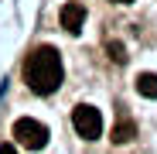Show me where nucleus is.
Wrapping results in <instances>:
<instances>
[{
    "instance_id": "1",
    "label": "nucleus",
    "mask_w": 157,
    "mask_h": 154,
    "mask_svg": "<svg viewBox=\"0 0 157 154\" xmlns=\"http://www.w3.org/2000/svg\"><path fill=\"white\" fill-rule=\"evenodd\" d=\"M24 82L38 96H51L62 86V58L55 48H34L24 62Z\"/></svg>"
},
{
    "instance_id": "2",
    "label": "nucleus",
    "mask_w": 157,
    "mask_h": 154,
    "mask_svg": "<svg viewBox=\"0 0 157 154\" xmlns=\"http://www.w3.org/2000/svg\"><path fill=\"white\" fill-rule=\"evenodd\" d=\"M72 127L78 130L82 140H96L102 134V113L96 106H89V103H78V106L72 110Z\"/></svg>"
},
{
    "instance_id": "3",
    "label": "nucleus",
    "mask_w": 157,
    "mask_h": 154,
    "mask_svg": "<svg viewBox=\"0 0 157 154\" xmlns=\"http://www.w3.org/2000/svg\"><path fill=\"white\" fill-rule=\"evenodd\" d=\"M14 137H17V144H24L28 151H41L48 144V127L38 123V120H31V116H21L14 123Z\"/></svg>"
},
{
    "instance_id": "4",
    "label": "nucleus",
    "mask_w": 157,
    "mask_h": 154,
    "mask_svg": "<svg viewBox=\"0 0 157 154\" xmlns=\"http://www.w3.org/2000/svg\"><path fill=\"white\" fill-rule=\"evenodd\" d=\"M82 24H86V7H82V4H65V7H62V28H65L68 34H78Z\"/></svg>"
},
{
    "instance_id": "5",
    "label": "nucleus",
    "mask_w": 157,
    "mask_h": 154,
    "mask_svg": "<svg viewBox=\"0 0 157 154\" xmlns=\"http://www.w3.org/2000/svg\"><path fill=\"white\" fill-rule=\"evenodd\" d=\"M137 93L147 99H157V75L154 72H140L137 75Z\"/></svg>"
},
{
    "instance_id": "6",
    "label": "nucleus",
    "mask_w": 157,
    "mask_h": 154,
    "mask_svg": "<svg viewBox=\"0 0 157 154\" xmlns=\"http://www.w3.org/2000/svg\"><path fill=\"white\" fill-rule=\"evenodd\" d=\"M133 134H137V127L130 123V120H120L116 130H113V144H126V140H133Z\"/></svg>"
},
{
    "instance_id": "7",
    "label": "nucleus",
    "mask_w": 157,
    "mask_h": 154,
    "mask_svg": "<svg viewBox=\"0 0 157 154\" xmlns=\"http://www.w3.org/2000/svg\"><path fill=\"white\" fill-rule=\"evenodd\" d=\"M109 55H113V62H123L126 55H123V45H116V41H109Z\"/></svg>"
},
{
    "instance_id": "8",
    "label": "nucleus",
    "mask_w": 157,
    "mask_h": 154,
    "mask_svg": "<svg viewBox=\"0 0 157 154\" xmlns=\"http://www.w3.org/2000/svg\"><path fill=\"white\" fill-rule=\"evenodd\" d=\"M0 154H17V147H14V144H4V147H0Z\"/></svg>"
},
{
    "instance_id": "9",
    "label": "nucleus",
    "mask_w": 157,
    "mask_h": 154,
    "mask_svg": "<svg viewBox=\"0 0 157 154\" xmlns=\"http://www.w3.org/2000/svg\"><path fill=\"white\" fill-rule=\"evenodd\" d=\"M113 4H133V0H113Z\"/></svg>"
}]
</instances>
